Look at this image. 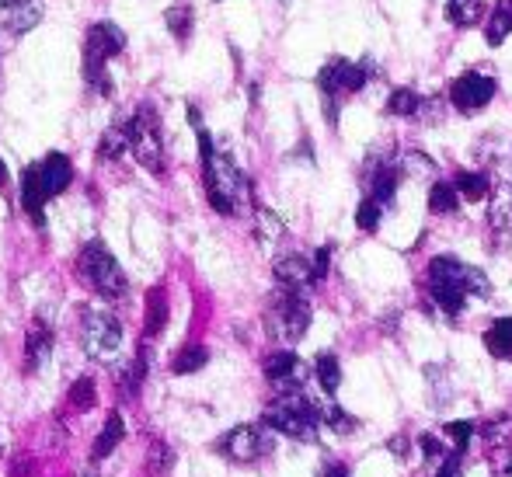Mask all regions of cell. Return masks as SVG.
<instances>
[{"label": "cell", "mask_w": 512, "mask_h": 477, "mask_svg": "<svg viewBox=\"0 0 512 477\" xmlns=\"http://www.w3.org/2000/svg\"><path fill=\"white\" fill-rule=\"evenodd\" d=\"M126 150H129V143H126V133H122V126H112L102 136V143H98V157H102V161H115V157H122Z\"/></svg>", "instance_id": "obj_33"}, {"label": "cell", "mask_w": 512, "mask_h": 477, "mask_svg": "<svg viewBox=\"0 0 512 477\" xmlns=\"http://www.w3.org/2000/svg\"><path fill=\"white\" fill-rule=\"evenodd\" d=\"M147 366H150V352L143 349L140 356H136V363H129V370L122 373V390H126V394H136V390H140V383H143V373H147Z\"/></svg>", "instance_id": "obj_36"}, {"label": "cell", "mask_w": 512, "mask_h": 477, "mask_svg": "<svg viewBox=\"0 0 512 477\" xmlns=\"http://www.w3.org/2000/svg\"><path fill=\"white\" fill-rule=\"evenodd\" d=\"M499 95V84L488 70H464L460 77H453L450 84V105L460 115H478L492 105V98Z\"/></svg>", "instance_id": "obj_10"}, {"label": "cell", "mask_w": 512, "mask_h": 477, "mask_svg": "<svg viewBox=\"0 0 512 477\" xmlns=\"http://www.w3.org/2000/svg\"><path fill=\"white\" fill-rule=\"evenodd\" d=\"M460 464H464V453L460 450H450L443 457V464H439V471L432 477H460Z\"/></svg>", "instance_id": "obj_42"}, {"label": "cell", "mask_w": 512, "mask_h": 477, "mask_svg": "<svg viewBox=\"0 0 512 477\" xmlns=\"http://www.w3.org/2000/svg\"><path fill=\"white\" fill-rule=\"evenodd\" d=\"M39 175H42V185H46L49 199H53V195H63L70 189V182H74V164H70L67 154L53 150V154H46L39 161Z\"/></svg>", "instance_id": "obj_17"}, {"label": "cell", "mask_w": 512, "mask_h": 477, "mask_svg": "<svg viewBox=\"0 0 512 477\" xmlns=\"http://www.w3.org/2000/svg\"><path fill=\"white\" fill-rule=\"evenodd\" d=\"M425 286H429V300L443 310L446 317H460L471 296L488 300L492 296V283L481 269L460 262L453 255H436L425 269Z\"/></svg>", "instance_id": "obj_2"}, {"label": "cell", "mask_w": 512, "mask_h": 477, "mask_svg": "<svg viewBox=\"0 0 512 477\" xmlns=\"http://www.w3.org/2000/svg\"><path fill=\"white\" fill-rule=\"evenodd\" d=\"M283 4H286V0H283Z\"/></svg>", "instance_id": "obj_49"}, {"label": "cell", "mask_w": 512, "mask_h": 477, "mask_svg": "<svg viewBox=\"0 0 512 477\" xmlns=\"http://www.w3.org/2000/svg\"><path fill=\"white\" fill-rule=\"evenodd\" d=\"M209 363V349L206 345H185L175 359H171V373L178 377H189V373H199Z\"/></svg>", "instance_id": "obj_28"}, {"label": "cell", "mask_w": 512, "mask_h": 477, "mask_svg": "<svg viewBox=\"0 0 512 477\" xmlns=\"http://www.w3.org/2000/svg\"><path fill=\"white\" fill-rule=\"evenodd\" d=\"M453 185H457V192L464 195L467 202L492 199V189H495L488 171H457V175H453Z\"/></svg>", "instance_id": "obj_19"}, {"label": "cell", "mask_w": 512, "mask_h": 477, "mask_svg": "<svg viewBox=\"0 0 512 477\" xmlns=\"http://www.w3.org/2000/svg\"><path fill=\"white\" fill-rule=\"evenodd\" d=\"M380 216H384V202H377L373 195H366L356 209V227L366 230V234H373V230L380 227Z\"/></svg>", "instance_id": "obj_31"}, {"label": "cell", "mask_w": 512, "mask_h": 477, "mask_svg": "<svg viewBox=\"0 0 512 477\" xmlns=\"http://www.w3.org/2000/svg\"><path fill=\"white\" fill-rule=\"evenodd\" d=\"M418 108H422V95L415 88H394L391 98H387L384 112L387 115H398V119H415Z\"/></svg>", "instance_id": "obj_26"}, {"label": "cell", "mask_w": 512, "mask_h": 477, "mask_svg": "<svg viewBox=\"0 0 512 477\" xmlns=\"http://www.w3.org/2000/svg\"><path fill=\"white\" fill-rule=\"evenodd\" d=\"M321 477H352V474H349V467H342V464H324Z\"/></svg>", "instance_id": "obj_45"}, {"label": "cell", "mask_w": 512, "mask_h": 477, "mask_svg": "<svg viewBox=\"0 0 512 477\" xmlns=\"http://www.w3.org/2000/svg\"><path fill=\"white\" fill-rule=\"evenodd\" d=\"M401 168H405V175H432L436 164H432V157L422 154V150H408V154L401 157Z\"/></svg>", "instance_id": "obj_37"}, {"label": "cell", "mask_w": 512, "mask_h": 477, "mask_svg": "<svg viewBox=\"0 0 512 477\" xmlns=\"http://www.w3.org/2000/svg\"><path fill=\"white\" fill-rule=\"evenodd\" d=\"M443 112H446V105L439 98H422V108H418L415 119L418 122H439L443 119Z\"/></svg>", "instance_id": "obj_40"}, {"label": "cell", "mask_w": 512, "mask_h": 477, "mask_svg": "<svg viewBox=\"0 0 512 477\" xmlns=\"http://www.w3.org/2000/svg\"><path fill=\"white\" fill-rule=\"evenodd\" d=\"M377 63L370 56H363L359 63L352 60H342V56H331L321 70H317L314 84L321 91V108H324V119L328 126L335 129L338 126V101L349 98V95H359L370 81H377Z\"/></svg>", "instance_id": "obj_3"}, {"label": "cell", "mask_w": 512, "mask_h": 477, "mask_svg": "<svg viewBox=\"0 0 512 477\" xmlns=\"http://www.w3.org/2000/svg\"><path fill=\"white\" fill-rule=\"evenodd\" d=\"M189 122L196 126L199 136V157H203V182H206L209 206L220 216H237L244 209V202L251 199V182L227 154H220L213 147V136H209V129L203 126V119H199V112L192 105H189Z\"/></svg>", "instance_id": "obj_1"}, {"label": "cell", "mask_w": 512, "mask_h": 477, "mask_svg": "<svg viewBox=\"0 0 512 477\" xmlns=\"http://www.w3.org/2000/svg\"><path fill=\"white\" fill-rule=\"evenodd\" d=\"M192 7L189 4H171L168 11H164V25H168V32L175 35L178 42H189L192 35Z\"/></svg>", "instance_id": "obj_30"}, {"label": "cell", "mask_w": 512, "mask_h": 477, "mask_svg": "<svg viewBox=\"0 0 512 477\" xmlns=\"http://www.w3.org/2000/svg\"><path fill=\"white\" fill-rule=\"evenodd\" d=\"M46 199H49V192H46V185H42L39 164H32V168L21 171V209H25L28 220H32L35 227H42V223H46V216H42Z\"/></svg>", "instance_id": "obj_16"}, {"label": "cell", "mask_w": 512, "mask_h": 477, "mask_svg": "<svg viewBox=\"0 0 512 477\" xmlns=\"http://www.w3.org/2000/svg\"><path fill=\"white\" fill-rule=\"evenodd\" d=\"M122 439H126V422H122L119 411H112V415H108V422H105V429L98 432L95 446H91V460H95V464H98V460H105L108 453L122 443Z\"/></svg>", "instance_id": "obj_20"}, {"label": "cell", "mask_w": 512, "mask_h": 477, "mask_svg": "<svg viewBox=\"0 0 512 477\" xmlns=\"http://www.w3.org/2000/svg\"><path fill=\"white\" fill-rule=\"evenodd\" d=\"M21 4H28V0H0V7H4V11H11V7H21Z\"/></svg>", "instance_id": "obj_46"}, {"label": "cell", "mask_w": 512, "mask_h": 477, "mask_svg": "<svg viewBox=\"0 0 512 477\" xmlns=\"http://www.w3.org/2000/svg\"><path fill=\"white\" fill-rule=\"evenodd\" d=\"M39 21H42V4L28 0V4H21V7H11V14H7V32L25 35V32H32Z\"/></svg>", "instance_id": "obj_27"}, {"label": "cell", "mask_w": 512, "mask_h": 477, "mask_svg": "<svg viewBox=\"0 0 512 477\" xmlns=\"http://www.w3.org/2000/svg\"><path fill=\"white\" fill-rule=\"evenodd\" d=\"M81 345L91 359L108 363L122 349V324L105 307H88L81 321Z\"/></svg>", "instance_id": "obj_9"}, {"label": "cell", "mask_w": 512, "mask_h": 477, "mask_svg": "<svg viewBox=\"0 0 512 477\" xmlns=\"http://www.w3.org/2000/svg\"><path fill=\"white\" fill-rule=\"evenodd\" d=\"M70 404H74L77 411H91L98 404V390H95V380L91 377H81L70 387Z\"/></svg>", "instance_id": "obj_34"}, {"label": "cell", "mask_w": 512, "mask_h": 477, "mask_svg": "<svg viewBox=\"0 0 512 477\" xmlns=\"http://www.w3.org/2000/svg\"><path fill=\"white\" fill-rule=\"evenodd\" d=\"M49 356H53V331L42 321H35L25 338V370H39Z\"/></svg>", "instance_id": "obj_18"}, {"label": "cell", "mask_w": 512, "mask_h": 477, "mask_svg": "<svg viewBox=\"0 0 512 477\" xmlns=\"http://www.w3.org/2000/svg\"><path fill=\"white\" fill-rule=\"evenodd\" d=\"M258 230H262L265 241H276V237L283 234V223L276 220V213H269V209L258 206Z\"/></svg>", "instance_id": "obj_38"}, {"label": "cell", "mask_w": 512, "mask_h": 477, "mask_svg": "<svg viewBox=\"0 0 512 477\" xmlns=\"http://www.w3.org/2000/svg\"><path fill=\"white\" fill-rule=\"evenodd\" d=\"M0 185H7V168H4V161H0Z\"/></svg>", "instance_id": "obj_47"}, {"label": "cell", "mask_w": 512, "mask_h": 477, "mask_svg": "<svg viewBox=\"0 0 512 477\" xmlns=\"http://www.w3.org/2000/svg\"><path fill=\"white\" fill-rule=\"evenodd\" d=\"M485 349L495 359H512V317H499L492 328L485 331Z\"/></svg>", "instance_id": "obj_25"}, {"label": "cell", "mask_w": 512, "mask_h": 477, "mask_svg": "<svg viewBox=\"0 0 512 477\" xmlns=\"http://www.w3.org/2000/svg\"><path fill=\"white\" fill-rule=\"evenodd\" d=\"M122 133H126L129 154L150 171V175H161L164 171V147H161V126H157L154 108H140L122 122Z\"/></svg>", "instance_id": "obj_8"}, {"label": "cell", "mask_w": 512, "mask_h": 477, "mask_svg": "<svg viewBox=\"0 0 512 477\" xmlns=\"http://www.w3.org/2000/svg\"><path fill=\"white\" fill-rule=\"evenodd\" d=\"M418 450H422L429 460H436V457H446V453H450L453 446H450V450H446L443 439H436V436H432V432H425V436H418Z\"/></svg>", "instance_id": "obj_39"}, {"label": "cell", "mask_w": 512, "mask_h": 477, "mask_svg": "<svg viewBox=\"0 0 512 477\" xmlns=\"http://www.w3.org/2000/svg\"><path fill=\"white\" fill-rule=\"evenodd\" d=\"M387 450H391L398 460H405V457H408V439H405V436H394V439H387Z\"/></svg>", "instance_id": "obj_44"}, {"label": "cell", "mask_w": 512, "mask_h": 477, "mask_svg": "<svg viewBox=\"0 0 512 477\" xmlns=\"http://www.w3.org/2000/svg\"><path fill=\"white\" fill-rule=\"evenodd\" d=\"M262 370H265V380H269L272 387L279 390V394H293V390H304V383L310 380V366L297 356V352H290V349L272 352V356L265 359Z\"/></svg>", "instance_id": "obj_12"}, {"label": "cell", "mask_w": 512, "mask_h": 477, "mask_svg": "<svg viewBox=\"0 0 512 477\" xmlns=\"http://www.w3.org/2000/svg\"><path fill=\"white\" fill-rule=\"evenodd\" d=\"M265 429L279 432V436L300 439V443H314L317 429L324 422V408L317 401H310L304 390H293V394H279L269 408L262 411Z\"/></svg>", "instance_id": "obj_4"}, {"label": "cell", "mask_w": 512, "mask_h": 477, "mask_svg": "<svg viewBox=\"0 0 512 477\" xmlns=\"http://www.w3.org/2000/svg\"><path fill=\"white\" fill-rule=\"evenodd\" d=\"M84 477H95V471H84Z\"/></svg>", "instance_id": "obj_48"}, {"label": "cell", "mask_w": 512, "mask_h": 477, "mask_svg": "<svg viewBox=\"0 0 512 477\" xmlns=\"http://www.w3.org/2000/svg\"><path fill=\"white\" fill-rule=\"evenodd\" d=\"M265 328L269 338L279 345H297L310 328V300L304 289H286L279 286L265 314Z\"/></svg>", "instance_id": "obj_5"}, {"label": "cell", "mask_w": 512, "mask_h": 477, "mask_svg": "<svg viewBox=\"0 0 512 477\" xmlns=\"http://www.w3.org/2000/svg\"><path fill=\"white\" fill-rule=\"evenodd\" d=\"M405 178V168H401V157H370L366 164V195H373L377 202L391 206L394 195H398V185Z\"/></svg>", "instance_id": "obj_13"}, {"label": "cell", "mask_w": 512, "mask_h": 477, "mask_svg": "<svg viewBox=\"0 0 512 477\" xmlns=\"http://www.w3.org/2000/svg\"><path fill=\"white\" fill-rule=\"evenodd\" d=\"M164 324H168V296H164L161 286H154L147 293V317H143V331H147V338L161 335Z\"/></svg>", "instance_id": "obj_23"}, {"label": "cell", "mask_w": 512, "mask_h": 477, "mask_svg": "<svg viewBox=\"0 0 512 477\" xmlns=\"http://www.w3.org/2000/svg\"><path fill=\"white\" fill-rule=\"evenodd\" d=\"M446 21L457 28H471L485 21V0H446Z\"/></svg>", "instance_id": "obj_21"}, {"label": "cell", "mask_w": 512, "mask_h": 477, "mask_svg": "<svg viewBox=\"0 0 512 477\" xmlns=\"http://www.w3.org/2000/svg\"><path fill=\"white\" fill-rule=\"evenodd\" d=\"M324 425H331V429L342 432V436H352V432L359 429L356 418H352L349 411L338 408V404H328V408H324Z\"/></svg>", "instance_id": "obj_35"}, {"label": "cell", "mask_w": 512, "mask_h": 477, "mask_svg": "<svg viewBox=\"0 0 512 477\" xmlns=\"http://www.w3.org/2000/svg\"><path fill=\"white\" fill-rule=\"evenodd\" d=\"M314 377L328 397L338 394V387H342V366H338L335 352H321V356L314 359Z\"/></svg>", "instance_id": "obj_24"}, {"label": "cell", "mask_w": 512, "mask_h": 477, "mask_svg": "<svg viewBox=\"0 0 512 477\" xmlns=\"http://www.w3.org/2000/svg\"><path fill=\"white\" fill-rule=\"evenodd\" d=\"M77 269H81V279L95 289L105 300H122L129 289V279L122 272V265L115 262V255L105 248L102 241H88L81 248V258H77Z\"/></svg>", "instance_id": "obj_7"}, {"label": "cell", "mask_w": 512, "mask_h": 477, "mask_svg": "<svg viewBox=\"0 0 512 477\" xmlns=\"http://www.w3.org/2000/svg\"><path fill=\"white\" fill-rule=\"evenodd\" d=\"M429 209L436 216H450V213H457L460 209V192H457V185L453 182H436L429 189Z\"/></svg>", "instance_id": "obj_29"}, {"label": "cell", "mask_w": 512, "mask_h": 477, "mask_svg": "<svg viewBox=\"0 0 512 477\" xmlns=\"http://www.w3.org/2000/svg\"><path fill=\"white\" fill-rule=\"evenodd\" d=\"M485 35L488 46H502L512 35V0H495L492 18L485 21Z\"/></svg>", "instance_id": "obj_22"}, {"label": "cell", "mask_w": 512, "mask_h": 477, "mask_svg": "<svg viewBox=\"0 0 512 477\" xmlns=\"http://www.w3.org/2000/svg\"><path fill=\"white\" fill-rule=\"evenodd\" d=\"M310 265H314V279L321 283L331 269V244H321V248L314 251V258H310Z\"/></svg>", "instance_id": "obj_41"}, {"label": "cell", "mask_w": 512, "mask_h": 477, "mask_svg": "<svg viewBox=\"0 0 512 477\" xmlns=\"http://www.w3.org/2000/svg\"><path fill=\"white\" fill-rule=\"evenodd\" d=\"M488 223L492 234L499 237L502 248H512V178H502L492 189V209H488Z\"/></svg>", "instance_id": "obj_14"}, {"label": "cell", "mask_w": 512, "mask_h": 477, "mask_svg": "<svg viewBox=\"0 0 512 477\" xmlns=\"http://www.w3.org/2000/svg\"><path fill=\"white\" fill-rule=\"evenodd\" d=\"M272 446L276 443H272V436L265 432V422H262V425H237V429H230L227 436L216 443V450L234 460V464H255L258 457L272 453Z\"/></svg>", "instance_id": "obj_11"}, {"label": "cell", "mask_w": 512, "mask_h": 477, "mask_svg": "<svg viewBox=\"0 0 512 477\" xmlns=\"http://www.w3.org/2000/svg\"><path fill=\"white\" fill-rule=\"evenodd\" d=\"M443 436H446V443H450L453 450L467 453L471 439L478 436V425H474V422H450V425H443Z\"/></svg>", "instance_id": "obj_32"}, {"label": "cell", "mask_w": 512, "mask_h": 477, "mask_svg": "<svg viewBox=\"0 0 512 477\" xmlns=\"http://www.w3.org/2000/svg\"><path fill=\"white\" fill-rule=\"evenodd\" d=\"M272 272H276V283L286 286V289H304V293H307V289L317 283V279H314V265H310V258H304V255L276 258Z\"/></svg>", "instance_id": "obj_15"}, {"label": "cell", "mask_w": 512, "mask_h": 477, "mask_svg": "<svg viewBox=\"0 0 512 477\" xmlns=\"http://www.w3.org/2000/svg\"><path fill=\"white\" fill-rule=\"evenodd\" d=\"M495 474H499V477H512V446H509V450H502L499 453V457H495Z\"/></svg>", "instance_id": "obj_43"}, {"label": "cell", "mask_w": 512, "mask_h": 477, "mask_svg": "<svg viewBox=\"0 0 512 477\" xmlns=\"http://www.w3.org/2000/svg\"><path fill=\"white\" fill-rule=\"evenodd\" d=\"M122 49H126V32L115 21H95L84 35V81L95 84L98 95H112L105 67Z\"/></svg>", "instance_id": "obj_6"}]
</instances>
